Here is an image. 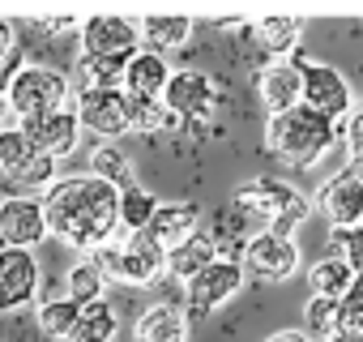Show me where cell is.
Wrapping results in <instances>:
<instances>
[{"mask_svg":"<svg viewBox=\"0 0 363 342\" xmlns=\"http://www.w3.org/2000/svg\"><path fill=\"white\" fill-rule=\"evenodd\" d=\"M48 236L65 240L69 248L94 253L116 240L120 231V189L94 180V176H69L56 180L43 197Z\"/></svg>","mask_w":363,"mask_h":342,"instance_id":"6da1fadb","label":"cell"},{"mask_svg":"<svg viewBox=\"0 0 363 342\" xmlns=\"http://www.w3.org/2000/svg\"><path fill=\"white\" fill-rule=\"evenodd\" d=\"M231 206L252 223L257 236L269 231V236H286V240H295V231L312 219L308 197H303L295 184L274 180V176H257V180L240 184L235 197H231Z\"/></svg>","mask_w":363,"mask_h":342,"instance_id":"7a4b0ae2","label":"cell"},{"mask_svg":"<svg viewBox=\"0 0 363 342\" xmlns=\"http://www.w3.org/2000/svg\"><path fill=\"white\" fill-rule=\"evenodd\" d=\"M333 145H337V124L308 111L303 103L269 116V124H265V150L291 167H316Z\"/></svg>","mask_w":363,"mask_h":342,"instance_id":"3957f363","label":"cell"},{"mask_svg":"<svg viewBox=\"0 0 363 342\" xmlns=\"http://www.w3.org/2000/svg\"><path fill=\"white\" fill-rule=\"evenodd\" d=\"M73 99V82L69 73L52 69V65H22L5 90V103L13 111V124L22 120H39V116H52L60 107H69Z\"/></svg>","mask_w":363,"mask_h":342,"instance_id":"277c9868","label":"cell"},{"mask_svg":"<svg viewBox=\"0 0 363 342\" xmlns=\"http://www.w3.org/2000/svg\"><path fill=\"white\" fill-rule=\"evenodd\" d=\"M90 261L103 270V278H116V282H128V287H150L167 274V253L141 231L94 248Z\"/></svg>","mask_w":363,"mask_h":342,"instance_id":"5b68a950","label":"cell"},{"mask_svg":"<svg viewBox=\"0 0 363 342\" xmlns=\"http://www.w3.org/2000/svg\"><path fill=\"white\" fill-rule=\"evenodd\" d=\"M299 103L316 116H325L329 124H342L354 111V90L342 77V69L320 65V60H303L299 65Z\"/></svg>","mask_w":363,"mask_h":342,"instance_id":"8992f818","label":"cell"},{"mask_svg":"<svg viewBox=\"0 0 363 342\" xmlns=\"http://www.w3.org/2000/svg\"><path fill=\"white\" fill-rule=\"evenodd\" d=\"M240 291H244V265L231 261V257H214L197 278L184 282V304H189L184 312H197V316L218 312V308L231 304Z\"/></svg>","mask_w":363,"mask_h":342,"instance_id":"52a82bcc","label":"cell"},{"mask_svg":"<svg viewBox=\"0 0 363 342\" xmlns=\"http://www.w3.org/2000/svg\"><path fill=\"white\" fill-rule=\"evenodd\" d=\"M77 31H82V60H128L141 48V35H137L133 18L94 13Z\"/></svg>","mask_w":363,"mask_h":342,"instance_id":"ba28073f","label":"cell"},{"mask_svg":"<svg viewBox=\"0 0 363 342\" xmlns=\"http://www.w3.org/2000/svg\"><path fill=\"white\" fill-rule=\"evenodd\" d=\"M162 107L179 120H206L218 107V86L201 69H175L162 86Z\"/></svg>","mask_w":363,"mask_h":342,"instance_id":"9c48e42d","label":"cell"},{"mask_svg":"<svg viewBox=\"0 0 363 342\" xmlns=\"http://www.w3.org/2000/svg\"><path fill=\"white\" fill-rule=\"evenodd\" d=\"M39 257L30 248H0V312H18L39 299Z\"/></svg>","mask_w":363,"mask_h":342,"instance_id":"30bf717a","label":"cell"},{"mask_svg":"<svg viewBox=\"0 0 363 342\" xmlns=\"http://www.w3.org/2000/svg\"><path fill=\"white\" fill-rule=\"evenodd\" d=\"M48 240V219L39 197H18L5 193L0 197V248H30Z\"/></svg>","mask_w":363,"mask_h":342,"instance_id":"8fae6325","label":"cell"},{"mask_svg":"<svg viewBox=\"0 0 363 342\" xmlns=\"http://www.w3.org/2000/svg\"><path fill=\"white\" fill-rule=\"evenodd\" d=\"M312 210H320L333 231L363 227V180L350 176V171H333V176L316 189Z\"/></svg>","mask_w":363,"mask_h":342,"instance_id":"7c38bea8","label":"cell"},{"mask_svg":"<svg viewBox=\"0 0 363 342\" xmlns=\"http://www.w3.org/2000/svg\"><path fill=\"white\" fill-rule=\"evenodd\" d=\"M240 265H244V274H257V278H265V282H286V278L299 270V244L286 240V236L261 231V236H252V240L244 244Z\"/></svg>","mask_w":363,"mask_h":342,"instance_id":"4fadbf2b","label":"cell"},{"mask_svg":"<svg viewBox=\"0 0 363 342\" xmlns=\"http://www.w3.org/2000/svg\"><path fill=\"white\" fill-rule=\"evenodd\" d=\"M73 111H77V124H82L86 133L103 137V141H116V137H124V133H128L124 90H90V86H82V94H77Z\"/></svg>","mask_w":363,"mask_h":342,"instance_id":"5bb4252c","label":"cell"},{"mask_svg":"<svg viewBox=\"0 0 363 342\" xmlns=\"http://www.w3.org/2000/svg\"><path fill=\"white\" fill-rule=\"evenodd\" d=\"M18 128H22V137L30 141L35 154L56 158V162L82 145V124H77V111L73 107H60L52 116H39V120H22Z\"/></svg>","mask_w":363,"mask_h":342,"instance_id":"9a60e30c","label":"cell"},{"mask_svg":"<svg viewBox=\"0 0 363 342\" xmlns=\"http://www.w3.org/2000/svg\"><path fill=\"white\" fill-rule=\"evenodd\" d=\"M197 231H201V210L193 202H158V210H154V219L141 236H150L162 253H171L175 244L193 240Z\"/></svg>","mask_w":363,"mask_h":342,"instance_id":"2e32d148","label":"cell"},{"mask_svg":"<svg viewBox=\"0 0 363 342\" xmlns=\"http://www.w3.org/2000/svg\"><path fill=\"white\" fill-rule=\"evenodd\" d=\"M299 65L303 56H286V60H269L261 73H257V90H261V103L269 107V116L286 111L299 103Z\"/></svg>","mask_w":363,"mask_h":342,"instance_id":"e0dca14e","label":"cell"},{"mask_svg":"<svg viewBox=\"0 0 363 342\" xmlns=\"http://www.w3.org/2000/svg\"><path fill=\"white\" fill-rule=\"evenodd\" d=\"M171 77V65L167 56L150 52V48H137L124 65V77H120V90L133 94V99H162V86Z\"/></svg>","mask_w":363,"mask_h":342,"instance_id":"ac0fdd59","label":"cell"},{"mask_svg":"<svg viewBox=\"0 0 363 342\" xmlns=\"http://www.w3.org/2000/svg\"><path fill=\"white\" fill-rule=\"evenodd\" d=\"M133 338L137 342H189V312L162 299V304H150L137 325H133Z\"/></svg>","mask_w":363,"mask_h":342,"instance_id":"d6986e66","label":"cell"},{"mask_svg":"<svg viewBox=\"0 0 363 342\" xmlns=\"http://www.w3.org/2000/svg\"><path fill=\"white\" fill-rule=\"evenodd\" d=\"M90 176L111 184V189H133L137 184V171H133V158L120 150V141H99L94 154H90Z\"/></svg>","mask_w":363,"mask_h":342,"instance_id":"ffe728a7","label":"cell"},{"mask_svg":"<svg viewBox=\"0 0 363 342\" xmlns=\"http://www.w3.org/2000/svg\"><path fill=\"white\" fill-rule=\"evenodd\" d=\"M214 257H218L214 240H210L206 231H197L193 240L175 244V248L167 253V274H171V278H179V282H189V278H197V274H201Z\"/></svg>","mask_w":363,"mask_h":342,"instance_id":"44dd1931","label":"cell"},{"mask_svg":"<svg viewBox=\"0 0 363 342\" xmlns=\"http://www.w3.org/2000/svg\"><path fill=\"white\" fill-rule=\"evenodd\" d=\"M261 48L269 52V60H286L299 52V35H303V18H257L252 22Z\"/></svg>","mask_w":363,"mask_h":342,"instance_id":"7402d4cb","label":"cell"},{"mask_svg":"<svg viewBox=\"0 0 363 342\" xmlns=\"http://www.w3.org/2000/svg\"><path fill=\"white\" fill-rule=\"evenodd\" d=\"M137 35L150 43V52H171V48H184L189 35H193V18H162V13H150L137 22Z\"/></svg>","mask_w":363,"mask_h":342,"instance_id":"603a6c76","label":"cell"},{"mask_svg":"<svg viewBox=\"0 0 363 342\" xmlns=\"http://www.w3.org/2000/svg\"><path fill=\"white\" fill-rule=\"evenodd\" d=\"M116 333H120V316L107 299H99V304L82 308V316H77V325L65 342H116Z\"/></svg>","mask_w":363,"mask_h":342,"instance_id":"cb8c5ba5","label":"cell"},{"mask_svg":"<svg viewBox=\"0 0 363 342\" xmlns=\"http://www.w3.org/2000/svg\"><path fill=\"white\" fill-rule=\"evenodd\" d=\"M103 291H107V278H103V270H99L94 261H77V265L65 274V299H73L77 308L99 304Z\"/></svg>","mask_w":363,"mask_h":342,"instance_id":"d4e9b609","label":"cell"},{"mask_svg":"<svg viewBox=\"0 0 363 342\" xmlns=\"http://www.w3.org/2000/svg\"><path fill=\"white\" fill-rule=\"evenodd\" d=\"M350 270H346V261L342 257H320L312 270H308V282H312V295H320V299H342L346 295V287H350Z\"/></svg>","mask_w":363,"mask_h":342,"instance_id":"484cf974","label":"cell"},{"mask_svg":"<svg viewBox=\"0 0 363 342\" xmlns=\"http://www.w3.org/2000/svg\"><path fill=\"white\" fill-rule=\"evenodd\" d=\"M154 210H158V197H154L150 189H141V184L120 189V227H124L128 236H133V231H145L150 219H154Z\"/></svg>","mask_w":363,"mask_h":342,"instance_id":"4316f807","label":"cell"},{"mask_svg":"<svg viewBox=\"0 0 363 342\" xmlns=\"http://www.w3.org/2000/svg\"><path fill=\"white\" fill-rule=\"evenodd\" d=\"M124 107H128V133H162L175 124V116L162 107V99H133L124 94Z\"/></svg>","mask_w":363,"mask_h":342,"instance_id":"83f0119b","label":"cell"},{"mask_svg":"<svg viewBox=\"0 0 363 342\" xmlns=\"http://www.w3.org/2000/svg\"><path fill=\"white\" fill-rule=\"evenodd\" d=\"M77 316H82V308H77L73 299H65V295L39 304V329H43L48 338H69L73 325H77Z\"/></svg>","mask_w":363,"mask_h":342,"instance_id":"f1b7e54d","label":"cell"},{"mask_svg":"<svg viewBox=\"0 0 363 342\" xmlns=\"http://www.w3.org/2000/svg\"><path fill=\"white\" fill-rule=\"evenodd\" d=\"M337 137L346 145V171L363 180V107H354L342 124H337Z\"/></svg>","mask_w":363,"mask_h":342,"instance_id":"f546056e","label":"cell"},{"mask_svg":"<svg viewBox=\"0 0 363 342\" xmlns=\"http://www.w3.org/2000/svg\"><path fill=\"white\" fill-rule=\"evenodd\" d=\"M333 321H337V299L312 295V299L303 304V333H308L312 342H325V338L333 333Z\"/></svg>","mask_w":363,"mask_h":342,"instance_id":"4dcf8cb0","label":"cell"},{"mask_svg":"<svg viewBox=\"0 0 363 342\" xmlns=\"http://www.w3.org/2000/svg\"><path fill=\"white\" fill-rule=\"evenodd\" d=\"M35 158V150H30V141L22 137V128L18 124H9V128H0V171L5 176H13L18 167H26Z\"/></svg>","mask_w":363,"mask_h":342,"instance_id":"1f68e13d","label":"cell"},{"mask_svg":"<svg viewBox=\"0 0 363 342\" xmlns=\"http://www.w3.org/2000/svg\"><path fill=\"white\" fill-rule=\"evenodd\" d=\"M333 329H363V274L350 278L346 295L337 299V321H333Z\"/></svg>","mask_w":363,"mask_h":342,"instance_id":"d6a6232c","label":"cell"},{"mask_svg":"<svg viewBox=\"0 0 363 342\" xmlns=\"http://www.w3.org/2000/svg\"><path fill=\"white\" fill-rule=\"evenodd\" d=\"M333 240V257L346 261V270L359 278L363 274V227H350V231H329Z\"/></svg>","mask_w":363,"mask_h":342,"instance_id":"836d02e7","label":"cell"},{"mask_svg":"<svg viewBox=\"0 0 363 342\" xmlns=\"http://www.w3.org/2000/svg\"><path fill=\"white\" fill-rule=\"evenodd\" d=\"M22 69V52H18V35H13V22L0 18V94L9 90L13 73Z\"/></svg>","mask_w":363,"mask_h":342,"instance_id":"e575fe53","label":"cell"},{"mask_svg":"<svg viewBox=\"0 0 363 342\" xmlns=\"http://www.w3.org/2000/svg\"><path fill=\"white\" fill-rule=\"evenodd\" d=\"M265 342H312L303 329H278V333H269Z\"/></svg>","mask_w":363,"mask_h":342,"instance_id":"d590c367","label":"cell"},{"mask_svg":"<svg viewBox=\"0 0 363 342\" xmlns=\"http://www.w3.org/2000/svg\"><path fill=\"white\" fill-rule=\"evenodd\" d=\"M325 342H363V329H333Z\"/></svg>","mask_w":363,"mask_h":342,"instance_id":"8d00e7d4","label":"cell"},{"mask_svg":"<svg viewBox=\"0 0 363 342\" xmlns=\"http://www.w3.org/2000/svg\"><path fill=\"white\" fill-rule=\"evenodd\" d=\"M13 124V111H9V103H5V94H0V128H9Z\"/></svg>","mask_w":363,"mask_h":342,"instance_id":"74e56055","label":"cell"}]
</instances>
